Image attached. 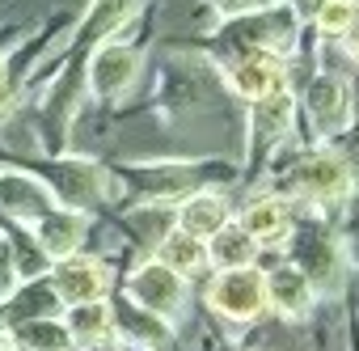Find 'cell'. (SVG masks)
I'll list each match as a JSON object with an SVG mask.
<instances>
[{
    "mask_svg": "<svg viewBox=\"0 0 359 351\" xmlns=\"http://www.w3.org/2000/svg\"><path fill=\"white\" fill-rule=\"evenodd\" d=\"M0 351H18V347H13V343H9L5 334H0Z\"/></svg>",
    "mask_w": 359,
    "mask_h": 351,
    "instance_id": "cell-28",
    "label": "cell"
},
{
    "mask_svg": "<svg viewBox=\"0 0 359 351\" xmlns=\"http://www.w3.org/2000/svg\"><path fill=\"white\" fill-rule=\"evenodd\" d=\"M279 250L313 284V292L321 300H338L351 288L355 254H351V241H346L342 225L330 212L309 208V204H296V225H292V233H287V241Z\"/></svg>",
    "mask_w": 359,
    "mask_h": 351,
    "instance_id": "cell-2",
    "label": "cell"
},
{
    "mask_svg": "<svg viewBox=\"0 0 359 351\" xmlns=\"http://www.w3.org/2000/svg\"><path fill=\"white\" fill-rule=\"evenodd\" d=\"M237 225H241L262 250H275V246L287 241V233H292V225H296V204L283 199V195H275V191H262V195H254V199L237 212Z\"/></svg>",
    "mask_w": 359,
    "mask_h": 351,
    "instance_id": "cell-15",
    "label": "cell"
},
{
    "mask_svg": "<svg viewBox=\"0 0 359 351\" xmlns=\"http://www.w3.org/2000/svg\"><path fill=\"white\" fill-rule=\"evenodd\" d=\"M22 284V263H18V237H13V220L0 216V300L13 296V288Z\"/></svg>",
    "mask_w": 359,
    "mask_h": 351,
    "instance_id": "cell-23",
    "label": "cell"
},
{
    "mask_svg": "<svg viewBox=\"0 0 359 351\" xmlns=\"http://www.w3.org/2000/svg\"><path fill=\"white\" fill-rule=\"evenodd\" d=\"M60 305H85V300H106L114 292V263L97 250H76L68 258H55L47 267Z\"/></svg>",
    "mask_w": 359,
    "mask_h": 351,
    "instance_id": "cell-10",
    "label": "cell"
},
{
    "mask_svg": "<svg viewBox=\"0 0 359 351\" xmlns=\"http://www.w3.org/2000/svg\"><path fill=\"white\" fill-rule=\"evenodd\" d=\"M118 284H123L118 292H123L131 305H140L144 313H152V317H161V322H169V326H177V322L191 317V279H182L177 271H169V267L156 263L152 254H148V258H135V263L123 271Z\"/></svg>",
    "mask_w": 359,
    "mask_h": 351,
    "instance_id": "cell-7",
    "label": "cell"
},
{
    "mask_svg": "<svg viewBox=\"0 0 359 351\" xmlns=\"http://www.w3.org/2000/svg\"><path fill=\"white\" fill-rule=\"evenodd\" d=\"M110 322H114V338L127 351H169L173 347V326L131 305L118 288L110 292Z\"/></svg>",
    "mask_w": 359,
    "mask_h": 351,
    "instance_id": "cell-14",
    "label": "cell"
},
{
    "mask_svg": "<svg viewBox=\"0 0 359 351\" xmlns=\"http://www.w3.org/2000/svg\"><path fill=\"white\" fill-rule=\"evenodd\" d=\"M144 68V55L135 43L127 39H106L102 47H93V55L85 60V98L93 102H118L131 93L135 77Z\"/></svg>",
    "mask_w": 359,
    "mask_h": 351,
    "instance_id": "cell-9",
    "label": "cell"
},
{
    "mask_svg": "<svg viewBox=\"0 0 359 351\" xmlns=\"http://www.w3.org/2000/svg\"><path fill=\"white\" fill-rule=\"evenodd\" d=\"M237 212H233V204H229V195L224 191H195V195H187L182 204L173 208V225L177 229H187L191 237H199V241H208L220 225H229Z\"/></svg>",
    "mask_w": 359,
    "mask_h": 351,
    "instance_id": "cell-17",
    "label": "cell"
},
{
    "mask_svg": "<svg viewBox=\"0 0 359 351\" xmlns=\"http://www.w3.org/2000/svg\"><path fill=\"white\" fill-rule=\"evenodd\" d=\"M296 114L304 119L300 123V135L304 140H325V144H338L342 135H351L355 127V89H351V77L338 72V68H325L317 64L300 93H296Z\"/></svg>",
    "mask_w": 359,
    "mask_h": 351,
    "instance_id": "cell-5",
    "label": "cell"
},
{
    "mask_svg": "<svg viewBox=\"0 0 359 351\" xmlns=\"http://www.w3.org/2000/svg\"><path fill=\"white\" fill-rule=\"evenodd\" d=\"M208 313L229 326V334H241L266 317V275L262 267H233V271H208L203 284Z\"/></svg>",
    "mask_w": 359,
    "mask_h": 351,
    "instance_id": "cell-6",
    "label": "cell"
},
{
    "mask_svg": "<svg viewBox=\"0 0 359 351\" xmlns=\"http://www.w3.org/2000/svg\"><path fill=\"white\" fill-rule=\"evenodd\" d=\"M271 5H283V0H208V9L224 22V18H241V13H254V9H271Z\"/></svg>",
    "mask_w": 359,
    "mask_h": 351,
    "instance_id": "cell-24",
    "label": "cell"
},
{
    "mask_svg": "<svg viewBox=\"0 0 359 351\" xmlns=\"http://www.w3.org/2000/svg\"><path fill=\"white\" fill-rule=\"evenodd\" d=\"M266 313L283 326H304L313 322V313L321 309V296L313 292V284L283 258V263H266Z\"/></svg>",
    "mask_w": 359,
    "mask_h": 351,
    "instance_id": "cell-12",
    "label": "cell"
},
{
    "mask_svg": "<svg viewBox=\"0 0 359 351\" xmlns=\"http://www.w3.org/2000/svg\"><path fill=\"white\" fill-rule=\"evenodd\" d=\"M304 30L309 22H300L292 13V5H271V9H254L241 18H224L220 26H212L208 34H199L191 47H199L203 55H212L220 68L241 60V55H279V60H300L304 55Z\"/></svg>",
    "mask_w": 359,
    "mask_h": 351,
    "instance_id": "cell-4",
    "label": "cell"
},
{
    "mask_svg": "<svg viewBox=\"0 0 359 351\" xmlns=\"http://www.w3.org/2000/svg\"><path fill=\"white\" fill-rule=\"evenodd\" d=\"M300 127L296 114V93L283 89L275 98L250 102V127H245V165H241V183H258L262 178V165L271 161V152L279 144H287Z\"/></svg>",
    "mask_w": 359,
    "mask_h": 351,
    "instance_id": "cell-8",
    "label": "cell"
},
{
    "mask_svg": "<svg viewBox=\"0 0 359 351\" xmlns=\"http://www.w3.org/2000/svg\"><path fill=\"white\" fill-rule=\"evenodd\" d=\"M64 305L55 296L51 275H30L13 288V296L0 300V330H9L18 322H34V317H60Z\"/></svg>",
    "mask_w": 359,
    "mask_h": 351,
    "instance_id": "cell-16",
    "label": "cell"
},
{
    "mask_svg": "<svg viewBox=\"0 0 359 351\" xmlns=\"http://www.w3.org/2000/svg\"><path fill=\"white\" fill-rule=\"evenodd\" d=\"M338 51H342L351 64H359V18H355V22H351V30L338 39Z\"/></svg>",
    "mask_w": 359,
    "mask_h": 351,
    "instance_id": "cell-25",
    "label": "cell"
},
{
    "mask_svg": "<svg viewBox=\"0 0 359 351\" xmlns=\"http://www.w3.org/2000/svg\"><path fill=\"white\" fill-rule=\"evenodd\" d=\"M18 351H76L64 317H34V322H18L9 330H0Z\"/></svg>",
    "mask_w": 359,
    "mask_h": 351,
    "instance_id": "cell-21",
    "label": "cell"
},
{
    "mask_svg": "<svg viewBox=\"0 0 359 351\" xmlns=\"http://www.w3.org/2000/svg\"><path fill=\"white\" fill-rule=\"evenodd\" d=\"M123 183V199L177 208L195 191H224L241 183V161L224 157H156V161H118L110 165Z\"/></svg>",
    "mask_w": 359,
    "mask_h": 351,
    "instance_id": "cell-1",
    "label": "cell"
},
{
    "mask_svg": "<svg viewBox=\"0 0 359 351\" xmlns=\"http://www.w3.org/2000/svg\"><path fill=\"white\" fill-rule=\"evenodd\" d=\"M76 351H127V347H123V343L114 338V343H97V347H76Z\"/></svg>",
    "mask_w": 359,
    "mask_h": 351,
    "instance_id": "cell-27",
    "label": "cell"
},
{
    "mask_svg": "<svg viewBox=\"0 0 359 351\" xmlns=\"http://www.w3.org/2000/svg\"><path fill=\"white\" fill-rule=\"evenodd\" d=\"M152 258L165 263L169 271H177L182 279H199V275H208V246H203L199 237H191L187 229H177V225H169V229L156 237Z\"/></svg>",
    "mask_w": 359,
    "mask_h": 351,
    "instance_id": "cell-18",
    "label": "cell"
},
{
    "mask_svg": "<svg viewBox=\"0 0 359 351\" xmlns=\"http://www.w3.org/2000/svg\"><path fill=\"white\" fill-rule=\"evenodd\" d=\"M220 85L241 98L245 106L250 102H262V98H275L283 89H292V60H279V55H241L233 64L220 68Z\"/></svg>",
    "mask_w": 359,
    "mask_h": 351,
    "instance_id": "cell-11",
    "label": "cell"
},
{
    "mask_svg": "<svg viewBox=\"0 0 359 351\" xmlns=\"http://www.w3.org/2000/svg\"><path fill=\"white\" fill-rule=\"evenodd\" d=\"M287 5H292V13H296L300 22H309V18L317 13V5H321V0H287Z\"/></svg>",
    "mask_w": 359,
    "mask_h": 351,
    "instance_id": "cell-26",
    "label": "cell"
},
{
    "mask_svg": "<svg viewBox=\"0 0 359 351\" xmlns=\"http://www.w3.org/2000/svg\"><path fill=\"white\" fill-rule=\"evenodd\" d=\"M0 165H13L47 187V195L60 208L97 216L106 208L123 204V183L114 169L97 157H76V152H34V157H0Z\"/></svg>",
    "mask_w": 359,
    "mask_h": 351,
    "instance_id": "cell-3",
    "label": "cell"
},
{
    "mask_svg": "<svg viewBox=\"0 0 359 351\" xmlns=\"http://www.w3.org/2000/svg\"><path fill=\"white\" fill-rule=\"evenodd\" d=\"M208 271H233V267H254L262 258V246L237 225V216L229 225H220L208 241Z\"/></svg>",
    "mask_w": 359,
    "mask_h": 351,
    "instance_id": "cell-19",
    "label": "cell"
},
{
    "mask_svg": "<svg viewBox=\"0 0 359 351\" xmlns=\"http://www.w3.org/2000/svg\"><path fill=\"white\" fill-rule=\"evenodd\" d=\"M64 326L72 334L76 347H97V343H114V322H110V296L106 300H85V305H68Z\"/></svg>",
    "mask_w": 359,
    "mask_h": 351,
    "instance_id": "cell-20",
    "label": "cell"
},
{
    "mask_svg": "<svg viewBox=\"0 0 359 351\" xmlns=\"http://www.w3.org/2000/svg\"><path fill=\"white\" fill-rule=\"evenodd\" d=\"M359 18V0H321L317 5V13L309 18V26H313V34H321V39H342L346 30H351V22Z\"/></svg>",
    "mask_w": 359,
    "mask_h": 351,
    "instance_id": "cell-22",
    "label": "cell"
},
{
    "mask_svg": "<svg viewBox=\"0 0 359 351\" xmlns=\"http://www.w3.org/2000/svg\"><path fill=\"white\" fill-rule=\"evenodd\" d=\"M26 233L34 237V246L43 250V258L55 263V258H68V254L85 250L89 233H93V216L55 204V208H47L43 216H34V220L26 225Z\"/></svg>",
    "mask_w": 359,
    "mask_h": 351,
    "instance_id": "cell-13",
    "label": "cell"
}]
</instances>
